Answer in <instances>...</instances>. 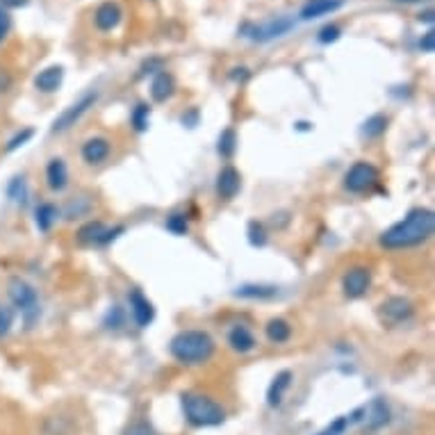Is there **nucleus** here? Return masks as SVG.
Listing matches in <instances>:
<instances>
[{"mask_svg":"<svg viewBox=\"0 0 435 435\" xmlns=\"http://www.w3.org/2000/svg\"><path fill=\"white\" fill-rule=\"evenodd\" d=\"M435 215L427 208L410 210L399 224H394L381 235V244L385 248H408L427 241L433 235Z\"/></svg>","mask_w":435,"mask_h":435,"instance_id":"nucleus-1","label":"nucleus"},{"mask_svg":"<svg viewBox=\"0 0 435 435\" xmlns=\"http://www.w3.org/2000/svg\"><path fill=\"white\" fill-rule=\"evenodd\" d=\"M215 353V340L206 331H182L171 340V355L182 365H203Z\"/></svg>","mask_w":435,"mask_h":435,"instance_id":"nucleus-2","label":"nucleus"},{"mask_svg":"<svg viewBox=\"0 0 435 435\" xmlns=\"http://www.w3.org/2000/svg\"><path fill=\"white\" fill-rule=\"evenodd\" d=\"M182 408H185L187 422L194 427H219L226 420L224 408L217 401H212L210 396L198 392L182 394Z\"/></svg>","mask_w":435,"mask_h":435,"instance_id":"nucleus-3","label":"nucleus"},{"mask_svg":"<svg viewBox=\"0 0 435 435\" xmlns=\"http://www.w3.org/2000/svg\"><path fill=\"white\" fill-rule=\"evenodd\" d=\"M7 294H9V301L14 303V308L21 310L25 328H32L37 324V319H39V313H42L37 289L30 283H25L23 278H12L9 280Z\"/></svg>","mask_w":435,"mask_h":435,"instance_id":"nucleus-4","label":"nucleus"},{"mask_svg":"<svg viewBox=\"0 0 435 435\" xmlns=\"http://www.w3.org/2000/svg\"><path fill=\"white\" fill-rule=\"evenodd\" d=\"M376 182H379V171H376V167L370 162H355L344 176V187L353 191V194L370 191Z\"/></svg>","mask_w":435,"mask_h":435,"instance_id":"nucleus-5","label":"nucleus"},{"mask_svg":"<svg viewBox=\"0 0 435 435\" xmlns=\"http://www.w3.org/2000/svg\"><path fill=\"white\" fill-rule=\"evenodd\" d=\"M96 99H99V94H96V92L84 94L78 103H73L69 110H64V112L60 114V117L55 119V123H53V132H64V130H69L71 125L78 123V121L82 119V114H87V112H89V108H94Z\"/></svg>","mask_w":435,"mask_h":435,"instance_id":"nucleus-6","label":"nucleus"},{"mask_svg":"<svg viewBox=\"0 0 435 435\" xmlns=\"http://www.w3.org/2000/svg\"><path fill=\"white\" fill-rule=\"evenodd\" d=\"M119 233H123V228L108 230L101 221H87V224L78 230V241L80 244H110L112 239H117Z\"/></svg>","mask_w":435,"mask_h":435,"instance_id":"nucleus-7","label":"nucleus"},{"mask_svg":"<svg viewBox=\"0 0 435 435\" xmlns=\"http://www.w3.org/2000/svg\"><path fill=\"white\" fill-rule=\"evenodd\" d=\"M292 21L289 18H272L263 25H246L248 37L253 42H272L276 37H283L285 32L292 30Z\"/></svg>","mask_w":435,"mask_h":435,"instance_id":"nucleus-8","label":"nucleus"},{"mask_svg":"<svg viewBox=\"0 0 435 435\" xmlns=\"http://www.w3.org/2000/svg\"><path fill=\"white\" fill-rule=\"evenodd\" d=\"M370 283H372V272L367 267H353L349 272L344 274L342 278V289L346 296L351 298H358L362 296L367 289H370Z\"/></svg>","mask_w":435,"mask_h":435,"instance_id":"nucleus-9","label":"nucleus"},{"mask_svg":"<svg viewBox=\"0 0 435 435\" xmlns=\"http://www.w3.org/2000/svg\"><path fill=\"white\" fill-rule=\"evenodd\" d=\"M128 301H130V313L134 317V324L139 328H146L153 319H156V308H153V303L141 294V289H132L128 294Z\"/></svg>","mask_w":435,"mask_h":435,"instance_id":"nucleus-10","label":"nucleus"},{"mask_svg":"<svg viewBox=\"0 0 435 435\" xmlns=\"http://www.w3.org/2000/svg\"><path fill=\"white\" fill-rule=\"evenodd\" d=\"M239 187H241V178H239V171L235 167H224V169L219 171V176H217V191H219L221 198L230 201L239 191Z\"/></svg>","mask_w":435,"mask_h":435,"instance_id":"nucleus-11","label":"nucleus"},{"mask_svg":"<svg viewBox=\"0 0 435 435\" xmlns=\"http://www.w3.org/2000/svg\"><path fill=\"white\" fill-rule=\"evenodd\" d=\"M342 5H344V0H308L301 7V18L303 21H313V18L337 12Z\"/></svg>","mask_w":435,"mask_h":435,"instance_id":"nucleus-12","label":"nucleus"},{"mask_svg":"<svg viewBox=\"0 0 435 435\" xmlns=\"http://www.w3.org/2000/svg\"><path fill=\"white\" fill-rule=\"evenodd\" d=\"M94 21H96V27H99V30H103V32L114 30V27H117L119 21H121V9H119V5L103 3L99 9H96Z\"/></svg>","mask_w":435,"mask_h":435,"instance_id":"nucleus-13","label":"nucleus"},{"mask_svg":"<svg viewBox=\"0 0 435 435\" xmlns=\"http://www.w3.org/2000/svg\"><path fill=\"white\" fill-rule=\"evenodd\" d=\"M110 156V141L105 137H92L82 144V158L87 164H101Z\"/></svg>","mask_w":435,"mask_h":435,"instance_id":"nucleus-14","label":"nucleus"},{"mask_svg":"<svg viewBox=\"0 0 435 435\" xmlns=\"http://www.w3.org/2000/svg\"><path fill=\"white\" fill-rule=\"evenodd\" d=\"M381 308H383V317L392 324H399V322H403V319H408L412 315V305L401 296L388 298V301H385Z\"/></svg>","mask_w":435,"mask_h":435,"instance_id":"nucleus-15","label":"nucleus"},{"mask_svg":"<svg viewBox=\"0 0 435 435\" xmlns=\"http://www.w3.org/2000/svg\"><path fill=\"white\" fill-rule=\"evenodd\" d=\"M46 180H48V187L53 191H62L66 187V182H69V171H66V164L60 158H53L48 162Z\"/></svg>","mask_w":435,"mask_h":435,"instance_id":"nucleus-16","label":"nucleus"},{"mask_svg":"<svg viewBox=\"0 0 435 435\" xmlns=\"http://www.w3.org/2000/svg\"><path fill=\"white\" fill-rule=\"evenodd\" d=\"M62 80H64V69H62V66H48V69L39 71V75L34 78V87L39 92H44V94H51V92H55L57 87L62 84Z\"/></svg>","mask_w":435,"mask_h":435,"instance_id":"nucleus-17","label":"nucleus"},{"mask_svg":"<svg viewBox=\"0 0 435 435\" xmlns=\"http://www.w3.org/2000/svg\"><path fill=\"white\" fill-rule=\"evenodd\" d=\"M289 385H292V372L285 370V372L276 374L274 383L269 385V390H267V403L272 405V408H276V405L283 403V396L289 390Z\"/></svg>","mask_w":435,"mask_h":435,"instance_id":"nucleus-18","label":"nucleus"},{"mask_svg":"<svg viewBox=\"0 0 435 435\" xmlns=\"http://www.w3.org/2000/svg\"><path fill=\"white\" fill-rule=\"evenodd\" d=\"M390 422V408H388V403H385L383 399H374L370 405H367V429H381L385 427V424Z\"/></svg>","mask_w":435,"mask_h":435,"instance_id":"nucleus-19","label":"nucleus"},{"mask_svg":"<svg viewBox=\"0 0 435 435\" xmlns=\"http://www.w3.org/2000/svg\"><path fill=\"white\" fill-rule=\"evenodd\" d=\"M173 89H176V82H173L171 73H167V71H160L151 82V96H153V101H158V103H164L167 99H171Z\"/></svg>","mask_w":435,"mask_h":435,"instance_id":"nucleus-20","label":"nucleus"},{"mask_svg":"<svg viewBox=\"0 0 435 435\" xmlns=\"http://www.w3.org/2000/svg\"><path fill=\"white\" fill-rule=\"evenodd\" d=\"M228 344L239 353H248L256 346V337L246 326H235L233 331L228 333Z\"/></svg>","mask_w":435,"mask_h":435,"instance_id":"nucleus-21","label":"nucleus"},{"mask_svg":"<svg viewBox=\"0 0 435 435\" xmlns=\"http://www.w3.org/2000/svg\"><path fill=\"white\" fill-rule=\"evenodd\" d=\"M289 335H292V328L285 322V319H272V322L267 324V337L269 342L274 344H283L289 340Z\"/></svg>","mask_w":435,"mask_h":435,"instance_id":"nucleus-22","label":"nucleus"},{"mask_svg":"<svg viewBox=\"0 0 435 435\" xmlns=\"http://www.w3.org/2000/svg\"><path fill=\"white\" fill-rule=\"evenodd\" d=\"M235 294L241 298H272L278 294V289L274 285H241Z\"/></svg>","mask_w":435,"mask_h":435,"instance_id":"nucleus-23","label":"nucleus"},{"mask_svg":"<svg viewBox=\"0 0 435 435\" xmlns=\"http://www.w3.org/2000/svg\"><path fill=\"white\" fill-rule=\"evenodd\" d=\"M44 435H73V424L69 417H48L44 424Z\"/></svg>","mask_w":435,"mask_h":435,"instance_id":"nucleus-24","label":"nucleus"},{"mask_svg":"<svg viewBox=\"0 0 435 435\" xmlns=\"http://www.w3.org/2000/svg\"><path fill=\"white\" fill-rule=\"evenodd\" d=\"M57 221V208L51 206V203H44V206L37 208V228L39 230H51L53 224Z\"/></svg>","mask_w":435,"mask_h":435,"instance_id":"nucleus-25","label":"nucleus"},{"mask_svg":"<svg viewBox=\"0 0 435 435\" xmlns=\"http://www.w3.org/2000/svg\"><path fill=\"white\" fill-rule=\"evenodd\" d=\"M385 128H388V117H383V114H374V117H370L365 121L362 134L365 137H379V134L385 132Z\"/></svg>","mask_w":435,"mask_h":435,"instance_id":"nucleus-26","label":"nucleus"},{"mask_svg":"<svg viewBox=\"0 0 435 435\" xmlns=\"http://www.w3.org/2000/svg\"><path fill=\"white\" fill-rule=\"evenodd\" d=\"M235 149H237V134H235V130L226 128L219 137V146H217L219 156L221 158H233Z\"/></svg>","mask_w":435,"mask_h":435,"instance_id":"nucleus-27","label":"nucleus"},{"mask_svg":"<svg viewBox=\"0 0 435 435\" xmlns=\"http://www.w3.org/2000/svg\"><path fill=\"white\" fill-rule=\"evenodd\" d=\"M149 119H151V108H149V105H144V103H139L137 108L132 110V114H130V121H132L134 130H137V132H144V130L149 128Z\"/></svg>","mask_w":435,"mask_h":435,"instance_id":"nucleus-28","label":"nucleus"},{"mask_svg":"<svg viewBox=\"0 0 435 435\" xmlns=\"http://www.w3.org/2000/svg\"><path fill=\"white\" fill-rule=\"evenodd\" d=\"M248 241L253 246H265L267 244V230L263 224H258V221H251L248 224Z\"/></svg>","mask_w":435,"mask_h":435,"instance_id":"nucleus-29","label":"nucleus"},{"mask_svg":"<svg viewBox=\"0 0 435 435\" xmlns=\"http://www.w3.org/2000/svg\"><path fill=\"white\" fill-rule=\"evenodd\" d=\"M14 324V310L0 303V337L9 333V328Z\"/></svg>","mask_w":435,"mask_h":435,"instance_id":"nucleus-30","label":"nucleus"},{"mask_svg":"<svg viewBox=\"0 0 435 435\" xmlns=\"http://www.w3.org/2000/svg\"><path fill=\"white\" fill-rule=\"evenodd\" d=\"M346 427H349V417H337L335 422H331L324 431H319L317 435H344Z\"/></svg>","mask_w":435,"mask_h":435,"instance_id":"nucleus-31","label":"nucleus"},{"mask_svg":"<svg viewBox=\"0 0 435 435\" xmlns=\"http://www.w3.org/2000/svg\"><path fill=\"white\" fill-rule=\"evenodd\" d=\"M167 228L171 230V233H176V235H185L187 233V219H185V215H171L167 219Z\"/></svg>","mask_w":435,"mask_h":435,"instance_id":"nucleus-32","label":"nucleus"},{"mask_svg":"<svg viewBox=\"0 0 435 435\" xmlns=\"http://www.w3.org/2000/svg\"><path fill=\"white\" fill-rule=\"evenodd\" d=\"M32 134H34L32 128H25V130H21L18 134H14V137L7 141V151L12 153V151H16L18 146H23L25 141H30V139H32Z\"/></svg>","mask_w":435,"mask_h":435,"instance_id":"nucleus-33","label":"nucleus"},{"mask_svg":"<svg viewBox=\"0 0 435 435\" xmlns=\"http://www.w3.org/2000/svg\"><path fill=\"white\" fill-rule=\"evenodd\" d=\"M340 34H342V30L337 25H326V27H322V32H319V42L333 44V42L340 39Z\"/></svg>","mask_w":435,"mask_h":435,"instance_id":"nucleus-34","label":"nucleus"},{"mask_svg":"<svg viewBox=\"0 0 435 435\" xmlns=\"http://www.w3.org/2000/svg\"><path fill=\"white\" fill-rule=\"evenodd\" d=\"M7 194L12 201H21L25 196V185H23V178H14L12 182H9V189Z\"/></svg>","mask_w":435,"mask_h":435,"instance_id":"nucleus-35","label":"nucleus"},{"mask_svg":"<svg viewBox=\"0 0 435 435\" xmlns=\"http://www.w3.org/2000/svg\"><path fill=\"white\" fill-rule=\"evenodd\" d=\"M9 25H12V18H9L7 9L0 7V42H3L5 37H7V32H9Z\"/></svg>","mask_w":435,"mask_h":435,"instance_id":"nucleus-36","label":"nucleus"},{"mask_svg":"<svg viewBox=\"0 0 435 435\" xmlns=\"http://www.w3.org/2000/svg\"><path fill=\"white\" fill-rule=\"evenodd\" d=\"M420 48H422L424 53H433V48H435V32H433V30H429L427 34L422 37Z\"/></svg>","mask_w":435,"mask_h":435,"instance_id":"nucleus-37","label":"nucleus"},{"mask_svg":"<svg viewBox=\"0 0 435 435\" xmlns=\"http://www.w3.org/2000/svg\"><path fill=\"white\" fill-rule=\"evenodd\" d=\"M125 435H156V433H153V429L149 427L146 422H139V424H134V427Z\"/></svg>","mask_w":435,"mask_h":435,"instance_id":"nucleus-38","label":"nucleus"},{"mask_svg":"<svg viewBox=\"0 0 435 435\" xmlns=\"http://www.w3.org/2000/svg\"><path fill=\"white\" fill-rule=\"evenodd\" d=\"M27 0H0V7L3 9H16V7H25Z\"/></svg>","mask_w":435,"mask_h":435,"instance_id":"nucleus-39","label":"nucleus"},{"mask_svg":"<svg viewBox=\"0 0 435 435\" xmlns=\"http://www.w3.org/2000/svg\"><path fill=\"white\" fill-rule=\"evenodd\" d=\"M420 21H424V23H433V12H431V9H429V12L420 14Z\"/></svg>","mask_w":435,"mask_h":435,"instance_id":"nucleus-40","label":"nucleus"},{"mask_svg":"<svg viewBox=\"0 0 435 435\" xmlns=\"http://www.w3.org/2000/svg\"><path fill=\"white\" fill-rule=\"evenodd\" d=\"M394 3H422V0H394Z\"/></svg>","mask_w":435,"mask_h":435,"instance_id":"nucleus-41","label":"nucleus"}]
</instances>
